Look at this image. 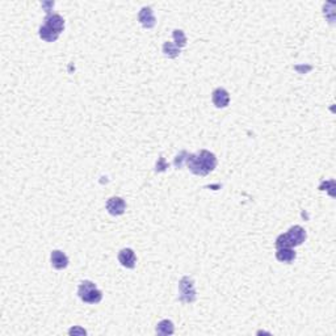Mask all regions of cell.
I'll return each mask as SVG.
<instances>
[{"instance_id":"obj_1","label":"cell","mask_w":336,"mask_h":336,"mask_svg":"<svg viewBox=\"0 0 336 336\" xmlns=\"http://www.w3.org/2000/svg\"><path fill=\"white\" fill-rule=\"evenodd\" d=\"M186 163L189 171L198 176H206L217 167L216 155L207 150H201L198 154H188Z\"/></svg>"},{"instance_id":"obj_2","label":"cell","mask_w":336,"mask_h":336,"mask_svg":"<svg viewBox=\"0 0 336 336\" xmlns=\"http://www.w3.org/2000/svg\"><path fill=\"white\" fill-rule=\"evenodd\" d=\"M306 231L305 228L296 224L289 228L288 233L281 234L276 239V248H293V247L301 246L306 241Z\"/></svg>"},{"instance_id":"obj_3","label":"cell","mask_w":336,"mask_h":336,"mask_svg":"<svg viewBox=\"0 0 336 336\" xmlns=\"http://www.w3.org/2000/svg\"><path fill=\"white\" fill-rule=\"evenodd\" d=\"M78 296L84 303H90V305H95L99 303L103 299V293L95 282L90 280L83 281L78 288Z\"/></svg>"},{"instance_id":"obj_4","label":"cell","mask_w":336,"mask_h":336,"mask_svg":"<svg viewBox=\"0 0 336 336\" xmlns=\"http://www.w3.org/2000/svg\"><path fill=\"white\" fill-rule=\"evenodd\" d=\"M179 299L184 303H192L196 301V289H194V281L190 277H183L179 282Z\"/></svg>"},{"instance_id":"obj_5","label":"cell","mask_w":336,"mask_h":336,"mask_svg":"<svg viewBox=\"0 0 336 336\" xmlns=\"http://www.w3.org/2000/svg\"><path fill=\"white\" fill-rule=\"evenodd\" d=\"M107 210L111 216H121L126 210V203L124 198L121 197H111L107 201Z\"/></svg>"},{"instance_id":"obj_6","label":"cell","mask_w":336,"mask_h":336,"mask_svg":"<svg viewBox=\"0 0 336 336\" xmlns=\"http://www.w3.org/2000/svg\"><path fill=\"white\" fill-rule=\"evenodd\" d=\"M118 261H120L122 267L133 269V268L135 267V264H137L135 252H134L131 248H122V250L118 252Z\"/></svg>"},{"instance_id":"obj_7","label":"cell","mask_w":336,"mask_h":336,"mask_svg":"<svg viewBox=\"0 0 336 336\" xmlns=\"http://www.w3.org/2000/svg\"><path fill=\"white\" fill-rule=\"evenodd\" d=\"M211 101L216 105V108H226L230 103V95L224 88H216L211 93Z\"/></svg>"},{"instance_id":"obj_8","label":"cell","mask_w":336,"mask_h":336,"mask_svg":"<svg viewBox=\"0 0 336 336\" xmlns=\"http://www.w3.org/2000/svg\"><path fill=\"white\" fill-rule=\"evenodd\" d=\"M138 20L141 22V25L146 29H151L154 28L156 24V19L154 16V12L150 7H143L138 13Z\"/></svg>"},{"instance_id":"obj_9","label":"cell","mask_w":336,"mask_h":336,"mask_svg":"<svg viewBox=\"0 0 336 336\" xmlns=\"http://www.w3.org/2000/svg\"><path fill=\"white\" fill-rule=\"evenodd\" d=\"M45 25H48L49 28H52L54 32H56L58 35H60L63 29H65V20L60 15L56 13H49L48 16L45 18Z\"/></svg>"},{"instance_id":"obj_10","label":"cell","mask_w":336,"mask_h":336,"mask_svg":"<svg viewBox=\"0 0 336 336\" xmlns=\"http://www.w3.org/2000/svg\"><path fill=\"white\" fill-rule=\"evenodd\" d=\"M50 261H52V267L54 269H65L69 265V258L65 252H62L59 250L52 251V255H50Z\"/></svg>"},{"instance_id":"obj_11","label":"cell","mask_w":336,"mask_h":336,"mask_svg":"<svg viewBox=\"0 0 336 336\" xmlns=\"http://www.w3.org/2000/svg\"><path fill=\"white\" fill-rule=\"evenodd\" d=\"M276 258L281 263L289 264L294 261V259L297 258V254L293 248H277Z\"/></svg>"},{"instance_id":"obj_12","label":"cell","mask_w":336,"mask_h":336,"mask_svg":"<svg viewBox=\"0 0 336 336\" xmlns=\"http://www.w3.org/2000/svg\"><path fill=\"white\" fill-rule=\"evenodd\" d=\"M156 334L160 336H167V335H172L175 332V326H173L172 320L169 319H163L160 320L159 323L156 324Z\"/></svg>"},{"instance_id":"obj_13","label":"cell","mask_w":336,"mask_h":336,"mask_svg":"<svg viewBox=\"0 0 336 336\" xmlns=\"http://www.w3.org/2000/svg\"><path fill=\"white\" fill-rule=\"evenodd\" d=\"M38 35L39 38L46 41V42H56V39H58V37H59V35H58L56 32H54L52 28H49V26L45 25V24L39 26Z\"/></svg>"},{"instance_id":"obj_14","label":"cell","mask_w":336,"mask_h":336,"mask_svg":"<svg viewBox=\"0 0 336 336\" xmlns=\"http://www.w3.org/2000/svg\"><path fill=\"white\" fill-rule=\"evenodd\" d=\"M163 54L167 58H176V56H180V49L172 42H164Z\"/></svg>"},{"instance_id":"obj_15","label":"cell","mask_w":336,"mask_h":336,"mask_svg":"<svg viewBox=\"0 0 336 336\" xmlns=\"http://www.w3.org/2000/svg\"><path fill=\"white\" fill-rule=\"evenodd\" d=\"M172 36H173V39H175V45H176L177 48L181 49V48H184V46H186L187 45V36H186V33L183 32V30L175 29L173 30Z\"/></svg>"},{"instance_id":"obj_16","label":"cell","mask_w":336,"mask_h":336,"mask_svg":"<svg viewBox=\"0 0 336 336\" xmlns=\"http://www.w3.org/2000/svg\"><path fill=\"white\" fill-rule=\"evenodd\" d=\"M69 335H87V331L84 328L79 327V326H75V327L70 328Z\"/></svg>"},{"instance_id":"obj_17","label":"cell","mask_w":336,"mask_h":336,"mask_svg":"<svg viewBox=\"0 0 336 336\" xmlns=\"http://www.w3.org/2000/svg\"><path fill=\"white\" fill-rule=\"evenodd\" d=\"M167 167H168V164L164 162V158L163 156H160L159 162L156 163V172H162V171H164Z\"/></svg>"},{"instance_id":"obj_18","label":"cell","mask_w":336,"mask_h":336,"mask_svg":"<svg viewBox=\"0 0 336 336\" xmlns=\"http://www.w3.org/2000/svg\"><path fill=\"white\" fill-rule=\"evenodd\" d=\"M187 152L186 151H181L180 155L176 156V159H175V162H173V164H175V167L176 168H181V166H183V160L186 159V158H183V156L186 155Z\"/></svg>"}]
</instances>
